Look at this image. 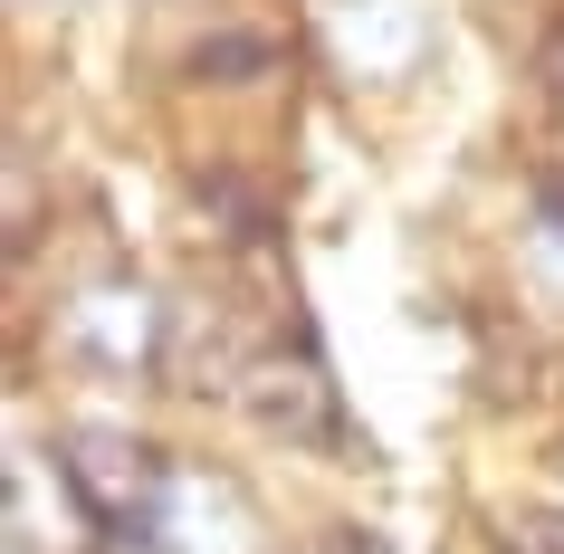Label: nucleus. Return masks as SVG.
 <instances>
[{"instance_id": "8", "label": "nucleus", "mask_w": 564, "mask_h": 554, "mask_svg": "<svg viewBox=\"0 0 564 554\" xmlns=\"http://www.w3.org/2000/svg\"><path fill=\"white\" fill-rule=\"evenodd\" d=\"M507 554H564V517H517L507 525Z\"/></svg>"}, {"instance_id": "2", "label": "nucleus", "mask_w": 564, "mask_h": 554, "mask_svg": "<svg viewBox=\"0 0 564 554\" xmlns=\"http://www.w3.org/2000/svg\"><path fill=\"white\" fill-rule=\"evenodd\" d=\"M67 335H77V354L106 363V373H153V363L173 354V306L153 287H134V278H96V287H77V306H67Z\"/></svg>"}, {"instance_id": "1", "label": "nucleus", "mask_w": 564, "mask_h": 554, "mask_svg": "<svg viewBox=\"0 0 564 554\" xmlns=\"http://www.w3.org/2000/svg\"><path fill=\"white\" fill-rule=\"evenodd\" d=\"M58 468L67 488L87 497V517L116 535V545H144L153 525H163V507H173V478L182 468L153 449L144 431H124V421H77V431L58 439Z\"/></svg>"}, {"instance_id": "9", "label": "nucleus", "mask_w": 564, "mask_h": 554, "mask_svg": "<svg viewBox=\"0 0 564 554\" xmlns=\"http://www.w3.org/2000/svg\"><path fill=\"white\" fill-rule=\"evenodd\" d=\"M535 230H545V249H555V259H564V192H555V182L535 192Z\"/></svg>"}, {"instance_id": "3", "label": "nucleus", "mask_w": 564, "mask_h": 554, "mask_svg": "<svg viewBox=\"0 0 564 554\" xmlns=\"http://www.w3.org/2000/svg\"><path fill=\"white\" fill-rule=\"evenodd\" d=\"M10 554H106L116 535L87 517V497L67 488V468L48 459H10Z\"/></svg>"}, {"instance_id": "4", "label": "nucleus", "mask_w": 564, "mask_h": 554, "mask_svg": "<svg viewBox=\"0 0 564 554\" xmlns=\"http://www.w3.org/2000/svg\"><path fill=\"white\" fill-rule=\"evenodd\" d=\"M239 402L259 411V431H278V439H335V382L316 354H259L239 373Z\"/></svg>"}, {"instance_id": "6", "label": "nucleus", "mask_w": 564, "mask_h": 554, "mask_svg": "<svg viewBox=\"0 0 564 554\" xmlns=\"http://www.w3.org/2000/svg\"><path fill=\"white\" fill-rule=\"evenodd\" d=\"M192 67H202V77H220V87H239L249 67H268V48H259V39H210Z\"/></svg>"}, {"instance_id": "7", "label": "nucleus", "mask_w": 564, "mask_h": 554, "mask_svg": "<svg viewBox=\"0 0 564 554\" xmlns=\"http://www.w3.org/2000/svg\"><path fill=\"white\" fill-rule=\"evenodd\" d=\"M535 87H545V106L564 116V20H555L545 39H535Z\"/></svg>"}, {"instance_id": "5", "label": "nucleus", "mask_w": 564, "mask_h": 554, "mask_svg": "<svg viewBox=\"0 0 564 554\" xmlns=\"http://www.w3.org/2000/svg\"><path fill=\"white\" fill-rule=\"evenodd\" d=\"M431 48L421 0H335V58L355 77H412Z\"/></svg>"}]
</instances>
